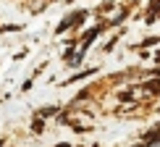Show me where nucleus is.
Here are the masks:
<instances>
[{"label": "nucleus", "instance_id": "1", "mask_svg": "<svg viewBox=\"0 0 160 147\" xmlns=\"http://www.w3.org/2000/svg\"><path fill=\"white\" fill-rule=\"evenodd\" d=\"M150 147H160V142H152V144H150Z\"/></svg>", "mask_w": 160, "mask_h": 147}, {"label": "nucleus", "instance_id": "2", "mask_svg": "<svg viewBox=\"0 0 160 147\" xmlns=\"http://www.w3.org/2000/svg\"><path fill=\"white\" fill-rule=\"evenodd\" d=\"M0 144H3V142H0Z\"/></svg>", "mask_w": 160, "mask_h": 147}]
</instances>
